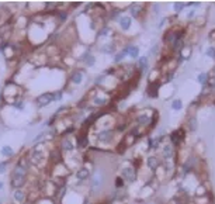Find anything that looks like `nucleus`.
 <instances>
[{
  "mask_svg": "<svg viewBox=\"0 0 215 204\" xmlns=\"http://www.w3.org/2000/svg\"><path fill=\"white\" fill-rule=\"evenodd\" d=\"M3 187H4V183H3V182H0V190H1Z\"/></svg>",
  "mask_w": 215,
  "mask_h": 204,
  "instance_id": "nucleus-39",
  "label": "nucleus"
},
{
  "mask_svg": "<svg viewBox=\"0 0 215 204\" xmlns=\"http://www.w3.org/2000/svg\"><path fill=\"white\" fill-rule=\"evenodd\" d=\"M120 176L125 180V183H129V184H132L138 180V169L134 166L132 161L124 162L120 166Z\"/></svg>",
  "mask_w": 215,
  "mask_h": 204,
  "instance_id": "nucleus-4",
  "label": "nucleus"
},
{
  "mask_svg": "<svg viewBox=\"0 0 215 204\" xmlns=\"http://www.w3.org/2000/svg\"><path fill=\"white\" fill-rule=\"evenodd\" d=\"M125 184H127V183H125V180H124L120 175H117V176L114 177L113 186H114V189H115V190H121V189H124V187H125Z\"/></svg>",
  "mask_w": 215,
  "mask_h": 204,
  "instance_id": "nucleus-27",
  "label": "nucleus"
},
{
  "mask_svg": "<svg viewBox=\"0 0 215 204\" xmlns=\"http://www.w3.org/2000/svg\"><path fill=\"white\" fill-rule=\"evenodd\" d=\"M34 204H56L55 203L54 199H51V197H45V196H39L38 200L35 201Z\"/></svg>",
  "mask_w": 215,
  "mask_h": 204,
  "instance_id": "nucleus-33",
  "label": "nucleus"
},
{
  "mask_svg": "<svg viewBox=\"0 0 215 204\" xmlns=\"http://www.w3.org/2000/svg\"><path fill=\"white\" fill-rule=\"evenodd\" d=\"M27 177H28L27 169H23V167L14 165L13 172H11V175H10L11 189H24L27 186Z\"/></svg>",
  "mask_w": 215,
  "mask_h": 204,
  "instance_id": "nucleus-3",
  "label": "nucleus"
},
{
  "mask_svg": "<svg viewBox=\"0 0 215 204\" xmlns=\"http://www.w3.org/2000/svg\"><path fill=\"white\" fill-rule=\"evenodd\" d=\"M124 52L127 56H129L131 59H136L139 58V47H136V45H127V47H124Z\"/></svg>",
  "mask_w": 215,
  "mask_h": 204,
  "instance_id": "nucleus-22",
  "label": "nucleus"
},
{
  "mask_svg": "<svg viewBox=\"0 0 215 204\" xmlns=\"http://www.w3.org/2000/svg\"><path fill=\"white\" fill-rule=\"evenodd\" d=\"M198 108H200V104L194 100L191 104H188L187 110H186V117H195V114H197V111H198Z\"/></svg>",
  "mask_w": 215,
  "mask_h": 204,
  "instance_id": "nucleus-25",
  "label": "nucleus"
},
{
  "mask_svg": "<svg viewBox=\"0 0 215 204\" xmlns=\"http://www.w3.org/2000/svg\"><path fill=\"white\" fill-rule=\"evenodd\" d=\"M98 49L101 51L103 54H115V52H117V49H115V47H114L113 41H108V42L101 44Z\"/></svg>",
  "mask_w": 215,
  "mask_h": 204,
  "instance_id": "nucleus-24",
  "label": "nucleus"
},
{
  "mask_svg": "<svg viewBox=\"0 0 215 204\" xmlns=\"http://www.w3.org/2000/svg\"><path fill=\"white\" fill-rule=\"evenodd\" d=\"M205 55H207L208 58H211V59H214V61H215V47L210 45L208 48L205 49Z\"/></svg>",
  "mask_w": 215,
  "mask_h": 204,
  "instance_id": "nucleus-34",
  "label": "nucleus"
},
{
  "mask_svg": "<svg viewBox=\"0 0 215 204\" xmlns=\"http://www.w3.org/2000/svg\"><path fill=\"white\" fill-rule=\"evenodd\" d=\"M208 41L211 42L212 47H215V28H212V30L208 32Z\"/></svg>",
  "mask_w": 215,
  "mask_h": 204,
  "instance_id": "nucleus-36",
  "label": "nucleus"
},
{
  "mask_svg": "<svg viewBox=\"0 0 215 204\" xmlns=\"http://www.w3.org/2000/svg\"><path fill=\"white\" fill-rule=\"evenodd\" d=\"M125 58H127V55H125V52H124V49H120V51H117V52L114 54V64L121 65Z\"/></svg>",
  "mask_w": 215,
  "mask_h": 204,
  "instance_id": "nucleus-30",
  "label": "nucleus"
},
{
  "mask_svg": "<svg viewBox=\"0 0 215 204\" xmlns=\"http://www.w3.org/2000/svg\"><path fill=\"white\" fill-rule=\"evenodd\" d=\"M132 21H134V18L129 16V14H122L121 18L118 20L120 30H121V31H128L129 28L132 27Z\"/></svg>",
  "mask_w": 215,
  "mask_h": 204,
  "instance_id": "nucleus-20",
  "label": "nucleus"
},
{
  "mask_svg": "<svg viewBox=\"0 0 215 204\" xmlns=\"http://www.w3.org/2000/svg\"><path fill=\"white\" fill-rule=\"evenodd\" d=\"M205 149H207V145L203 140H197L194 146L191 148L193 151V155H195L198 159H205Z\"/></svg>",
  "mask_w": 215,
  "mask_h": 204,
  "instance_id": "nucleus-16",
  "label": "nucleus"
},
{
  "mask_svg": "<svg viewBox=\"0 0 215 204\" xmlns=\"http://www.w3.org/2000/svg\"><path fill=\"white\" fill-rule=\"evenodd\" d=\"M135 68L141 73V76L145 75L146 72L149 70V59H148V56H139L136 59V62H135Z\"/></svg>",
  "mask_w": 215,
  "mask_h": 204,
  "instance_id": "nucleus-17",
  "label": "nucleus"
},
{
  "mask_svg": "<svg viewBox=\"0 0 215 204\" xmlns=\"http://www.w3.org/2000/svg\"><path fill=\"white\" fill-rule=\"evenodd\" d=\"M186 137H187V131H186L183 127H180V128L174 129V131H172V132L169 134L167 141H169L176 149H179L180 146L186 145V140H187Z\"/></svg>",
  "mask_w": 215,
  "mask_h": 204,
  "instance_id": "nucleus-6",
  "label": "nucleus"
},
{
  "mask_svg": "<svg viewBox=\"0 0 215 204\" xmlns=\"http://www.w3.org/2000/svg\"><path fill=\"white\" fill-rule=\"evenodd\" d=\"M23 204H34V203H32V201H30V200H27L26 203H23Z\"/></svg>",
  "mask_w": 215,
  "mask_h": 204,
  "instance_id": "nucleus-40",
  "label": "nucleus"
},
{
  "mask_svg": "<svg viewBox=\"0 0 215 204\" xmlns=\"http://www.w3.org/2000/svg\"><path fill=\"white\" fill-rule=\"evenodd\" d=\"M103 184H104V172L101 169H98V167H94L92 175H90V184H89V187L93 192V190L101 189Z\"/></svg>",
  "mask_w": 215,
  "mask_h": 204,
  "instance_id": "nucleus-8",
  "label": "nucleus"
},
{
  "mask_svg": "<svg viewBox=\"0 0 215 204\" xmlns=\"http://www.w3.org/2000/svg\"><path fill=\"white\" fill-rule=\"evenodd\" d=\"M0 102H1V93H0Z\"/></svg>",
  "mask_w": 215,
  "mask_h": 204,
  "instance_id": "nucleus-42",
  "label": "nucleus"
},
{
  "mask_svg": "<svg viewBox=\"0 0 215 204\" xmlns=\"http://www.w3.org/2000/svg\"><path fill=\"white\" fill-rule=\"evenodd\" d=\"M167 204H179V203H177V201H176V199L173 197V199L170 200V201H169V203H167Z\"/></svg>",
  "mask_w": 215,
  "mask_h": 204,
  "instance_id": "nucleus-38",
  "label": "nucleus"
},
{
  "mask_svg": "<svg viewBox=\"0 0 215 204\" xmlns=\"http://www.w3.org/2000/svg\"><path fill=\"white\" fill-rule=\"evenodd\" d=\"M28 158H30V162L34 167H38V169H47L49 167V162H48V148H47V144H38L34 148L30 149V152L27 154Z\"/></svg>",
  "mask_w": 215,
  "mask_h": 204,
  "instance_id": "nucleus-1",
  "label": "nucleus"
},
{
  "mask_svg": "<svg viewBox=\"0 0 215 204\" xmlns=\"http://www.w3.org/2000/svg\"><path fill=\"white\" fill-rule=\"evenodd\" d=\"M0 155L4 156V158H13L14 156V149L10 145H4L1 146V149H0Z\"/></svg>",
  "mask_w": 215,
  "mask_h": 204,
  "instance_id": "nucleus-28",
  "label": "nucleus"
},
{
  "mask_svg": "<svg viewBox=\"0 0 215 204\" xmlns=\"http://www.w3.org/2000/svg\"><path fill=\"white\" fill-rule=\"evenodd\" d=\"M76 138V146L79 151H86L90 145V138H89V129L87 128H80L77 131V134L75 135Z\"/></svg>",
  "mask_w": 215,
  "mask_h": 204,
  "instance_id": "nucleus-9",
  "label": "nucleus"
},
{
  "mask_svg": "<svg viewBox=\"0 0 215 204\" xmlns=\"http://www.w3.org/2000/svg\"><path fill=\"white\" fill-rule=\"evenodd\" d=\"M1 44H3V41H1V39H0V47H1Z\"/></svg>",
  "mask_w": 215,
  "mask_h": 204,
  "instance_id": "nucleus-41",
  "label": "nucleus"
},
{
  "mask_svg": "<svg viewBox=\"0 0 215 204\" xmlns=\"http://www.w3.org/2000/svg\"><path fill=\"white\" fill-rule=\"evenodd\" d=\"M170 107H172V110H174V111L183 110V107H184L183 100H181V99H173L172 103H170Z\"/></svg>",
  "mask_w": 215,
  "mask_h": 204,
  "instance_id": "nucleus-29",
  "label": "nucleus"
},
{
  "mask_svg": "<svg viewBox=\"0 0 215 204\" xmlns=\"http://www.w3.org/2000/svg\"><path fill=\"white\" fill-rule=\"evenodd\" d=\"M58 148L59 151L62 152V155H70V154H73L77 151V146H76V138L75 135L72 137H60L59 142H58Z\"/></svg>",
  "mask_w": 215,
  "mask_h": 204,
  "instance_id": "nucleus-5",
  "label": "nucleus"
},
{
  "mask_svg": "<svg viewBox=\"0 0 215 204\" xmlns=\"http://www.w3.org/2000/svg\"><path fill=\"white\" fill-rule=\"evenodd\" d=\"M191 55H193V45H190V44H184L181 48L179 49L177 52V59L179 62H183V61H188V59L191 58Z\"/></svg>",
  "mask_w": 215,
  "mask_h": 204,
  "instance_id": "nucleus-15",
  "label": "nucleus"
},
{
  "mask_svg": "<svg viewBox=\"0 0 215 204\" xmlns=\"http://www.w3.org/2000/svg\"><path fill=\"white\" fill-rule=\"evenodd\" d=\"M14 108H17V110H20V111H23L24 110V102H23V99H20V100H16V102L11 104Z\"/></svg>",
  "mask_w": 215,
  "mask_h": 204,
  "instance_id": "nucleus-35",
  "label": "nucleus"
},
{
  "mask_svg": "<svg viewBox=\"0 0 215 204\" xmlns=\"http://www.w3.org/2000/svg\"><path fill=\"white\" fill-rule=\"evenodd\" d=\"M160 89H162V85L159 82H151V83H148L145 93L149 99H157L159 94H160Z\"/></svg>",
  "mask_w": 215,
  "mask_h": 204,
  "instance_id": "nucleus-13",
  "label": "nucleus"
},
{
  "mask_svg": "<svg viewBox=\"0 0 215 204\" xmlns=\"http://www.w3.org/2000/svg\"><path fill=\"white\" fill-rule=\"evenodd\" d=\"M155 193V190L148 184V183H144V186L139 189V192H138V199L139 200H146L148 197H151L152 194Z\"/></svg>",
  "mask_w": 215,
  "mask_h": 204,
  "instance_id": "nucleus-21",
  "label": "nucleus"
},
{
  "mask_svg": "<svg viewBox=\"0 0 215 204\" xmlns=\"http://www.w3.org/2000/svg\"><path fill=\"white\" fill-rule=\"evenodd\" d=\"M162 76V70L159 68H155V69H152L149 72V75H148V83H151V82H159Z\"/></svg>",
  "mask_w": 215,
  "mask_h": 204,
  "instance_id": "nucleus-26",
  "label": "nucleus"
},
{
  "mask_svg": "<svg viewBox=\"0 0 215 204\" xmlns=\"http://www.w3.org/2000/svg\"><path fill=\"white\" fill-rule=\"evenodd\" d=\"M85 79V72L82 69H73L69 73V79H68V83L69 85H75V86H79L82 82Z\"/></svg>",
  "mask_w": 215,
  "mask_h": 204,
  "instance_id": "nucleus-14",
  "label": "nucleus"
},
{
  "mask_svg": "<svg viewBox=\"0 0 215 204\" xmlns=\"http://www.w3.org/2000/svg\"><path fill=\"white\" fill-rule=\"evenodd\" d=\"M129 11V16L132 18H136V20H144V17L146 16V13L149 10V4L148 3H131L129 7L127 9Z\"/></svg>",
  "mask_w": 215,
  "mask_h": 204,
  "instance_id": "nucleus-7",
  "label": "nucleus"
},
{
  "mask_svg": "<svg viewBox=\"0 0 215 204\" xmlns=\"http://www.w3.org/2000/svg\"><path fill=\"white\" fill-rule=\"evenodd\" d=\"M184 9H187V7H186V3H181V1L173 3V11H174V16L181 14V11H183Z\"/></svg>",
  "mask_w": 215,
  "mask_h": 204,
  "instance_id": "nucleus-32",
  "label": "nucleus"
},
{
  "mask_svg": "<svg viewBox=\"0 0 215 204\" xmlns=\"http://www.w3.org/2000/svg\"><path fill=\"white\" fill-rule=\"evenodd\" d=\"M181 127L187 132H195L197 128H198V120H197V117H186Z\"/></svg>",
  "mask_w": 215,
  "mask_h": 204,
  "instance_id": "nucleus-18",
  "label": "nucleus"
},
{
  "mask_svg": "<svg viewBox=\"0 0 215 204\" xmlns=\"http://www.w3.org/2000/svg\"><path fill=\"white\" fill-rule=\"evenodd\" d=\"M193 204H215V196L214 193H207L205 196H200V197H191Z\"/></svg>",
  "mask_w": 215,
  "mask_h": 204,
  "instance_id": "nucleus-19",
  "label": "nucleus"
},
{
  "mask_svg": "<svg viewBox=\"0 0 215 204\" xmlns=\"http://www.w3.org/2000/svg\"><path fill=\"white\" fill-rule=\"evenodd\" d=\"M208 72H200L198 73V76H197V82H198L200 85L203 87H205L207 86V82H208Z\"/></svg>",
  "mask_w": 215,
  "mask_h": 204,
  "instance_id": "nucleus-31",
  "label": "nucleus"
},
{
  "mask_svg": "<svg viewBox=\"0 0 215 204\" xmlns=\"http://www.w3.org/2000/svg\"><path fill=\"white\" fill-rule=\"evenodd\" d=\"M55 102V94L54 91H45V93H41L39 96L35 97V103H37L38 107H47L51 103Z\"/></svg>",
  "mask_w": 215,
  "mask_h": 204,
  "instance_id": "nucleus-10",
  "label": "nucleus"
},
{
  "mask_svg": "<svg viewBox=\"0 0 215 204\" xmlns=\"http://www.w3.org/2000/svg\"><path fill=\"white\" fill-rule=\"evenodd\" d=\"M11 200L14 204H23L27 201V190L26 189H11Z\"/></svg>",
  "mask_w": 215,
  "mask_h": 204,
  "instance_id": "nucleus-11",
  "label": "nucleus"
},
{
  "mask_svg": "<svg viewBox=\"0 0 215 204\" xmlns=\"http://www.w3.org/2000/svg\"><path fill=\"white\" fill-rule=\"evenodd\" d=\"M9 165V161H4V162H0V175H3L6 172V167Z\"/></svg>",
  "mask_w": 215,
  "mask_h": 204,
  "instance_id": "nucleus-37",
  "label": "nucleus"
},
{
  "mask_svg": "<svg viewBox=\"0 0 215 204\" xmlns=\"http://www.w3.org/2000/svg\"><path fill=\"white\" fill-rule=\"evenodd\" d=\"M23 94V89L16 82L9 80L3 87V93H1V102H6L9 104H13L16 100H20Z\"/></svg>",
  "mask_w": 215,
  "mask_h": 204,
  "instance_id": "nucleus-2",
  "label": "nucleus"
},
{
  "mask_svg": "<svg viewBox=\"0 0 215 204\" xmlns=\"http://www.w3.org/2000/svg\"><path fill=\"white\" fill-rule=\"evenodd\" d=\"M144 163H145V166L148 167L149 170H152V172H153L156 167L162 165V159L159 158V155H157V154H153V152H152V154H149V155L146 156V159L144 161Z\"/></svg>",
  "mask_w": 215,
  "mask_h": 204,
  "instance_id": "nucleus-12",
  "label": "nucleus"
},
{
  "mask_svg": "<svg viewBox=\"0 0 215 204\" xmlns=\"http://www.w3.org/2000/svg\"><path fill=\"white\" fill-rule=\"evenodd\" d=\"M194 24V27L197 28V30H201V28L207 26V16L205 14H200V16H195L194 17V20L191 21Z\"/></svg>",
  "mask_w": 215,
  "mask_h": 204,
  "instance_id": "nucleus-23",
  "label": "nucleus"
}]
</instances>
